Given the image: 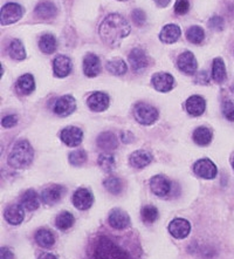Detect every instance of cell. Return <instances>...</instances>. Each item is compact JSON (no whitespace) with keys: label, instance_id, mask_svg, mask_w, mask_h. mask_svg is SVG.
Instances as JSON below:
<instances>
[{"label":"cell","instance_id":"2","mask_svg":"<svg viewBox=\"0 0 234 259\" xmlns=\"http://www.w3.org/2000/svg\"><path fill=\"white\" fill-rule=\"evenodd\" d=\"M130 31H131V27L128 20L117 13H111L106 17L99 27L102 41L111 47L120 45L122 40L130 34Z\"/></svg>","mask_w":234,"mask_h":259},{"label":"cell","instance_id":"34","mask_svg":"<svg viewBox=\"0 0 234 259\" xmlns=\"http://www.w3.org/2000/svg\"><path fill=\"white\" fill-rule=\"evenodd\" d=\"M74 216L68 211H62L58 214L57 220H55V225L60 230H68L69 228L73 227L74 224Z\"/></svg>","mask_w":234,"mask_h":259},{"label":"cell","instance_id":"33","mask_svg":"<svg viewBox=\"0 0 234 259\" xmlns=\"http://www.w3.org/2000/svg\"><path fill=\"white\" fill-rule=\"evenodd\" d=\"M9 54L11 58L16 59V60H24L26 58V51L20 40L14 39L11 41L9 46Z\"/></svg>","mask_w":234,"mask_h":259},{"label":"cell","instance_id":"6","mask_svg":"<svg viewBox=\"0 0 234 259\" xmlns=\"http://www.w3.org/2000/svg\"><path fill=\"white\" fill-rule=\"evenodd\" d=\"M193 171H195L197 176L202 177V179L213 180L217 176L218 169L211 160L202 158V160L197 161L195 165H193Z\"/></svg>","mask_w":234,"mask_h":259},{"label":"cell","instance_id":"23","mask_svg":"<svg viewBox=\"0 0 234 259\" xmlns=\"http://www.w3.org/2000/svg\"><path fill=\"white\" fill-rule=\"evenodd\" d=\"M129 160L130 164H131L133 168L142 169L151 163L152 155L146 150H136L135 153L131 154Z\"/></svg>","mask_w":234,"mask_h":259},{"label":"cell","instance_id":"41","mask_svg":"<svg viewBox=\"0 0 234 259\" xmlns=\"http://www.w3.org/2000/svg\"><path fill=\"white\" fill-rule=\"evenodd\" d=\"M190 10V3L189 0H177L176 4H174V12H176L178 16H184Z\"/></svg>","mask_w":234,"mask_h":259},{"label":"cell","instance_id":"14","mask_svg":"<svg viewBox=\"0 0 234 259\" xmlns=\"http://www.w3.org/2000/svg\"><path fill=\"white\" fill-rule=\"evenodd\" d=\"M152 86L155 87L156 91L166 93L170 92L174 86L173 76L169 73H156L151 79Z\"/></svg>","mask_w":234,"mask_h":259},{"label":"cell","instance_id":"26","mask_svg":"<svg viewBox=\"0 0 234 259\" xmlns=\"http://www.w3.org/2000/svg\"><path fill=\"white\" fill-rule=\"evenodd\" d=\"M98 146L99 148H101V149L108 151L116 149L118 146L117 138L110 132L102 133V134L98 138Z\"/></svg>","mask_w":234,"mask_h":259},{"label":"cell","instance_id":"43","mask_svg":"<svg viewBox=\"0 0 234 259\" xmlns=\"http://www.w3.org/2000/svg\"><path fill=\"white\" fill-rule=\"evenodd\" d=\"M209 26L210 28L214 29V31H220V29H222V27H224V20H222L221 17L215 16L210 19Z\"/></svg>","mask_w":234,"mask_h":259},{"label":"cell","instance_id":"31","mask_svg":"<svg viewBox=\"0 0 234 259\" xmlns=\"http://www.w3.org/2000/svg\"><path fill=\"white\" fill-rule=\"evenodd\" d=\"M57 39H55V36L52 34H44L39 40L40 50L46 54L54 53L55 50H57Z\"/></svg>","mask_w":234,"mask_h":259},{"label":"cell","instance_id":"21","mask_svg":"<svg viewBox=\"0 0 234 259\" xmlns=\"http://www.w3.org/2000/svg\"><path fill=\"white\" fill-rule=\"evenodd\" d=\"M7 223L12 225H19L25 218L24 206L22 205H10L4 212Z\"/></svg>","mask_w":234,"mask_h":259},{"label":"cell","instance_id":"35","mask_svg":"<svg viewBox=\"0 0 234 259\" xmlns=\"http://www.w3.org/2000/svg\"><path fill=\"white\" fill-rule=\"evenodd\" d=\"M186 38L190 42L195 44V45H199V44H202L204 41L205 32H204V29L200 27V26H192V27L188 29Z\"/></svg>","mask_w":234,"mask_h":259},{"label":"cell","instance_id":"15","mask_svg":"<svg viewBox=\"0 0 234 259\" xmlns=\"http://www.w3.org/2000/svg\"><path fill=\"white\" fill-rule=\"evenodd\" d=\"M150 188L156 196L165 197L171 191V183L165 176L157 175L150 180Z\"/></svg>","mask_w":234,"mask_h":259},{"label":"cell","instance_id":"4","mask_svg":"<svg viewBox=\"0 0 234 259\" xmlns=\"http://www.w3.org/2000/svg\"><path fill=\"white\" fill-rule=\"evenodd\" d=\"M133 116L141 124L150 125L158 118V112L154 106L146 102H138L133 108Z\"/></svg>","mask_w":234,"mask_h":259},{"label":"cell","instance_id":"8","mask_svg":"<svg viewBox=\"0 0 234 259\" xmlns=\"http://www.w3.org/2000/svg\"><path fill=\"white\" fill-rule=\"evenodd\" d=\"M94 202V196L89 189L80 188L74 192L73 195V204L79 210H88L92 205Z\"/></svg>","mask_w":234,"mask_h":259},{"label":"cell","instance_id":"16","mask_svg":"<svg viewBox=\"0 0 234 259\" xmlns=\"http://www.w3.org/2000/svg\"><path fill=\"white\" fill-rule=\"evenodd\" d=\"M65 192H66V189L64 187L54 184V186H51L44 189L41 194V199L44 204L53 205L64 197Z\"/></svg>","mask_w":234,"mask_h":259},{"label":"cell","instance_id":"17","mask_svg":"<svg viewBox=\"0 0 234 259\" xmlns=\"http://www.w3.org/2000/svg\"><path fill=\"white\" fill-rule=\"evenodd\" d=\"M83 72L89 77H95L101 73V60L98 55L89 53L84 57Z\"/></svg>","mask_w":234,"mask_h":259},{"label":"cell","instance_id":"27","mask_svg":"<svg viewBox=\"0 0 234 259\" xmlns=\"http://www.w3.org/2000/svg\"><path fill=\"white\" fill-rule=\"evenodd\" d=\"M21 205L24 206L25 209H27L28 211H33V210H36L40 205L39 196L34 190H27L22 195L21 197Z\"/></svg>","mask_w":234,"mask_h":259},{"label":"cell","instance_id":"32","mask_svg":"<svg viewBox=\"0 0 234 259\" xmlns=\"http://www.w3.org/2000/svg\"><path fill=\"white\" fill-rule=\"evenodd\" d=\"M107 69L114 75H123L128 71V66L122 59H113L107 62Z\"/></svg>","mask_w":234,"mask_h":259},{"label":"cell","instance_id":"44","mask_svg":"<svg viewBox=\"0 0 234 259\" xmlns=\"http://www.w3.org/2000/svg\"><path fill=\"white\" fill-rule=\"evenodd\" d=\"M18 123V117L16 115H9L3 118V127L5 128H12Z\"/></svg>","mask_w":234,"mask_h":259},{"label":"cell","instance_id":"46","mask_svg":"<svg viewBox=\"0 0 234 259\" xmlns=\"http://www.w3.org/2000/svg\"><path fill=\"white\" fill-rule=\"evenodd\" d=\"M155 2L159 7H166L170 4L171 0H155Z\"/></svg>","mask_w":234,"mask_h":259},{"label":"cell","instance_id":"47","mask_svg":"<svg viewBox=\"0 0 234 259\" xmlns=\"http://www.w3.org/2000/svg\"><path fill=\"white\" fill-rule=\"evenodd\" d=\"M129 136H132L131 134H130L129 132H127V133H122V140H123V142H124V143H130V142H132L131 140H129Z\"/></svg>","mask_w":234,"mask_h":259},{"label":"cell","instance_id":"48","mask_svg":"<svg viewBox=\"0 0 234 259\" xmlns=\"http://www.w3.org/2000/svg\"><path fill=\"white\" fill-rule=\"evenodd\" d=\"M39 259H58V258L55 257L54 254H52V253H48V252H46V253H42L41 256L39 257Z\"/></svg>","mask_w":234,"mask_h":259},{"label":"cell","instance_id":"49","mask_svg":"<svg viewBox=\"0 0 234 259\" xmlns=\"http://www.w3.org/2000/svg\"><path fill=\"white\" fill-rule=\"evenodd\" d=\"M232 166L234 168V157H233V160H232Z\"/></svg>","mask_w":234,"mask_h":259},{"label":"cell","instance_id":"24","mask_svg":"<svg viewBox=\"0 0 234 259\" xmlns=\"http://www.w3.org/2000/svg\"><path fill=\"white\" fill-rule=\"evenodd\" d=\"M34 12L36 16L41 18V19L48 20V19H53V18L57 17L58 9L52 2H41L40 4H38V6L35 7Z\"/></svg>","mask_w":234,"mask_h":259},{"label":"cell","instance_id":"20","mask_svg":"<svg viewBox=\"0 0 234 259\" xmlns=\"http://www.w3.org/2000/svg\"><path fill=\"white\" fill-rule=\"evenodd\" d=\"M186 110L192 116H200L204 114L206 108V102L204 98L199 95H193L188 99L186 101Z\"/></svg>","mask_w":234,"mask_h":259},{"label":"cell","instance_id":"13","mask_svg":"<svg viewBox=\"0 0 234 259\" xmlns=\"http://www.w3.org/2000/svg\"><path fill=\"white\" fill-rule=\"evenodd\" d=\"M108 222L111 228L116 229V230H124L130 225V217L123 210L114 209L109 213Z\"/></svg>","mask_w":234,"mask_h":259},{"label":"cell","instance_id":"5","mask_svg":"<svg viewBox=\"0 0 234 259\" xmlns=\"http://www.w3.org/2000/svg\"><path fill=\"white\" fill-rule=\"evenodd\" d=\"M24 14V9L16 3H9L5 6H3L2 12H0V20L2 25H11L17 23L18 20L21 19Z\"/></svg>","mask_w":234,"mask_h":259},{"label":"cell","instance_id":"39","mask_svg":"<svg viewBox=\"0 0 234 259\" xmlns=\"http://www.w3.org/2000/svg\"><path fill=\"white\" fill-rule=\"evenodd\" d=\"M85 161H87V154L82 149L74 150L69 154V162L74 166L82 165Z\"/></svg>","mask_w":234,"mask_h":259},{"label":"cell","instance_id":"45","mask_svg":"<svg viewBox=\"0 0 234 259\" xmlns=\"http://www.w3.org/2000/svg\"><path fill=\"white\" fill-rule=\"evenodd\" d=\"M0 259H14L12 251L9 249H2V253H0Z\"/></svg>","mask_w":234,"mask_h":259},{"label":"cell","instance_id":"38","mask_svg":"<svg viewBox=\"0 0 234 259\" xmlns=\"http://www.w3.org/2000/svg\"><path fill=\"white\" fill-rule=\"evenodd\" d=\"M99 165L105 170V171L109 172L115 168V157L111 154H101L99 157Z\"/></svg>","mask_w":234,"mask_h":259},{"label":"cell","instance_id":"22","mask_svg":"<svg viewBox=\"0 0 234 259\" xmlns=\"http://www.w3.org/2000/svg\"><path fill=\"white\" fill-rule=\"evenodd\" d=\"M180 34L181 31L179 26L170 24L163 27L161 34H159V39L164 44H173L180 38Z\"/></svg>","mask_w":234,"mask_h":259},{"label":"cell","instance_id":"36","mask_svg":"<svg viewBox=\"0 0 234 259\" xmlns=\"http://www.w3.org/2000/svg\"><path fill=\"white\" fill-rule=\"evenodd\" d=\"M141 216H142V220L144 223L152 224L157 221L158 210H157V208H155L154 205H146L142 208Z\"/></svg>","mask_w":234,"mask_h":259},{"label":"cell","instance_id":"19","mask_svg":"<svg viewBox=\"0 0 234 259\" xmlns=\"http://www.w3.org/2000/svg\"><path fill=\"white\" fill-rule=\"evenodd\" d=\"M53 71L55 76L66 77L72 72V60L66 55H58L53 61Z\"/></svg>","mask_w":234,"mask_h":259},{"label":"cell","instance_id":"30","mask_svg":"<svg viewBox=\"0 0 234 259\" xmlns=\"http://www.w3.org/2000/svg\"><path fill=\"white\" fill-rule=\"evenodd\" d=\"M212 79L217 83H222L226 80V67L221 58H215L213 60Z\"/></svg>","mask_w":234,"mask_h":259},{"label":"cell","instance_id":"10","mask_svg":"<svg viewBox=\"0 0 234 259\" xmlns=\"http://www.w3.org/2000/svg\"><path fill=\"white\" fill-rule=\"evenodd\" d=\"M82 131L77 127H73V125L66 127L60 134L61 141L68 147H77L81 142H82Z\"/></svg>","mask_w":234,"mask_h":259},{"label":"cell","instance_id":"3","mask_svg":"<svg viewBox=\"0 0 234 259\" xmlns=\"http://www.w3.org/2000/svg\"><path fill=\"white\" fill-rule=\"evenodd\" d=\"M34 151L26 140H20L14 144L9 155V164L14 169H24L32 163Z\"/></svg>","mask_w":234,"mask_h":259},{"label":"cell","instance_id":"40","mask_svg":"<svg viewBox=\"0 0 234 259\" xmlns=\"http://www.w3.org/2000/svg\"><path fill=\"white\" fill-rule=\"evenodd\" d=\"M131 18H132L133 23H135L137 26H139V27H142V26L146 24V21H147L146 12H144L143 10H139V9H136L132 11Z\"/></svg>","mask_w":234,"mask_h":259},{"label":"cell","instance_id":"12","mask_svg":"<svg viewBox=\"0 0 234 259\" xmlns=\"http://www.w3.org/2000/svg\"><path fill=\"white\" fill-rule=\"evenodd\" d=\"M169 231L174 238L183 239L186 238L191 231L190 222L184 220V218H176L171 222L169 225Z\"/></svg>","mask_w":234,"mask_h":259},{"label":"cell","instance_id":"37","mask_svg":"<svg viewBox=\"0 0 234 259\" xmlns=\"http://www.w3.org/2000/svg\"><path fill=\"white\" fill-rule=\"evenodd\" d=\"M105 187L106 189L111 194L117 195L120 194L123 189V183H122L121 179H118L116 176H110L108 177L107 180H105Z\"/></svg>","mask_w":234,"mask_h":259},{"label":"cell","instance_id":"50","mask_svg":"<svg viewBox=\"0 0 234 259\" xmlns=\"http://www.w3.org/2000/svg\"><path fill=\"white\" fill-rule=\"evenodd\" d=\"M120 2H124V0H120Z\"/></svg>","mask_w":234,"mask_h":259},{"label":"cell","instance_id":"9","mask_svg":"<svg viewBox=\"0 0 234 259\" xmlns=\"http://www.w3.org/2000/svg\"><path fill=\"white\" fill-rule=\"evenodd\" d=\"M177 66L180 72L188 74V75H192L197 71V68H198V62H197L193 53L188 51L179 55L177 60Z\"/></svg>","mask_w":234,"mask_h":259},{"label":"cell","instance_id":"42","mask_svg":"<svg viewBox=\"0 0 234 259\" xmlns=\"http://www.w3.org/2000/svg\"><path fill=\"white\" fill-rule=\"evenodd\" d=\"M222 114L228 121L234 122V103L232 101L222 102Z\"/></svg>","mask_w":234,"mask_h":259},{"label":"cell","instance_id":"11","mask_svg":"<svg viewBox=\"0 0 234 259\" xmlns=\"http://www.w3.org/2000/svg\"><path fill=\"white\" fill-rule=\"evenodd\" d=\"M129 64L135 72H142L149 66V59L141 48H133L129 54Z\"/></svg>","mask_w":234,"mask_h":259},{"label":"cell","instance_id":"29","mask_svg":"<svg viewBox=\"0 0 234 259\" xmlns=\"http://www.w3.org/2000/svg\"><path fill=\"white\" fill-rule=\"evenodd\" d=\"M35 242L44 249H50L54 245L55 238L53 234L47 229H40L35 234Z\"/></svg>","mask_w":234,"mask_h":259},{"label":"cell","instance_id":"1","mask_svg":"<svg viewBox=\"0 0 234 259\" xmlns=\"http://www.w3.org/2000/svg\"><path fill=\"white\" fill-rule=\"evenodd\" d=\"M89 259H136L127 243L110 234H99L89 243Z\"/></svg>","mask_w":234,"mask_h":259},{"label":"cell","instance_id":"28","mask_svg":"<svg viewBox=\"0 0 234 259\" xmlns=\"http://www.w3.org/2000/svg\"><path fill=\"white\" fill-rule=\"evenodd\" d=\"M192 138L198 146H207L212 141V132L206 127H199L193 132Z\"/></svg>","mask_w":234,"mask_h":259},{"label":"cell","instance_id":"7","mask_svg":"<svg viewBox=\"0 0 234 259\" xmlns=\"http://www.w3.org/2000/svg\"><path fill=\"white\" fill-rule=\"evenodd\" d=\"M76 108V101L72 95H65L59 98L54 103L53 110L57 115L66 117L72 114Z\"/></svg>","mask_w":234,"mask_h":259},{"label":"cell","instance_id":"25","mask_svg":"<svg viewBox=\"0 0 234 259\" xmlns=\"http://www.w3.org/2000/svg\"><path fill=\"white\" fill-rule=\"evenodd\" d=\"M17 90L20 94L28 95L34 92L35 90V81L34 77L31 74H24L17 81Z\"/></svg>","mask_w":234,"mask_h":259},{"label":"cell","instance_id":"18","mask_svg":"<svg viewBox=\"0 0 234 259\" xmlns=\"http://www.w3.org/2000/svg\"><path fill=\"white\" fill-rule=\"evenodd\" d=\"M87 102L88 107L92 112H105L109 107V96L102 92H98L89 96Z\"/></svg>","mask_w":234,"mask_h":259}]
</instances>
